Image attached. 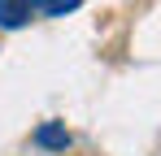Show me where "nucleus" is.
<instances>
[{
	"mask_svg": "<svg viewBox=\"0 0 161 156\" xmlns=\"http://www.w3.org/2000/svg\"><path fill=\"white\" fill-rule=\"evenodd\" d=\"M35 18V0H0V30H22Z\"/></svg>",
	"mask_w": 161,
	"mask_h": 156,
	"instance_id": "nucleus-2",
	"label": "nucleus"
},
{
	"mask_svg": "<svg viewBox=\"0 0 161 156\" xmlns=\"http://www.w3.org/2000/svg\"><path fill=\"white\" fill-rule=\"evenodd\" d=\"M83 0H35V18H65L74 13Z\"/></svg>",
	"mask_w": 161,
	"mask_h": 156,
	"instance_id": "nucleus-3",
	"label": "nucleus"
},
{
	"mask_svg": "<svg viewBox=\"0 0 161 156\" xmlns=\"http://www.w3.org/2000/svg\"><path fill=\"white\" fill-rule=\"evenodd\" d=\"M31 143H35L39 152H65L74 139H70L65 122H39V126H35V134H31Z\"/></svg>",
	"mask_w": 161,
	"mask_h": 156,
	"instance_id": "nucleus-1",
	"label": "nucleus"
}]
</instances>
